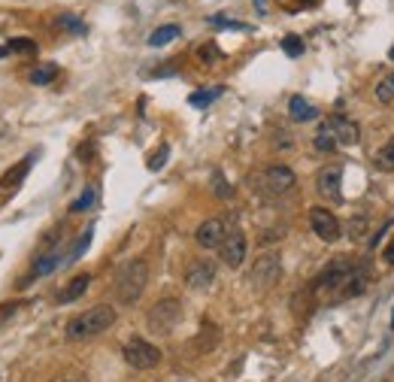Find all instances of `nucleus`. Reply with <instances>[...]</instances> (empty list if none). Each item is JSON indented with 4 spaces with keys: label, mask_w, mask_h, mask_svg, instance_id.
<instances>
[{
    "label": "nucleus",
    "mask_w": 394,
    "mask_h": 382,
    "mask_svg": "<svg viewBox=\"0 0 394 382\" xmlns=\"http://www.w3.org/2000/svg\"><path fill=\"white\" fill-rule=\"evenodd\" d=\"M91 237H94V228H85V234H79V240L73 243V249L67 252V261H64V264H73V261H79V258L85 255V249L91 246Z\"/></svg>",
    "instance_id": "4be33fe9"
},
{
    "label": "nucleus",
    "mask_w": 394,
    "mask_h": 382,
    "mask_svg": "<svg viewBox=\"0 0 394 382\" xmlns=\"http://www.w3.org/2000/svg\"><path fill=\"white\" fill-rule=\"evenodd\" d=\"M94 197H97V191L94 188H85L82 195H79L73 204H70V213H82V209H88L91 204H94Z\"/></svg>",
    "instance_id": "bb28decb"
},
{
    "label": "nucleus",
    "mask_w": 394,
    "mask_h": 382,
    "mask_svg": "<svg viewBox=\"0 0 394 382\" xmlns=\"http://www.w3.org/2000/svg\"><path fill=\"white\" fill-rule=\"evenodd\" d=\"M179 37V25H161L155 27V31L149 34V46H167V43H173V39Z\"/></svg>",
    "instance_id": "6ab92c4d"
},
{
    "label": "nucleus",
    "mask_w": 394,
    "mask_h": 382,
    "mask_svg": "<svg viewBox=\"0 0 394 382\" xmlns=\"http://www.w3.org/2000/svg\"><path fill=\"white\" fill-rule=\"evenodd\" d=\"M209 25H216V27H234V31H246V25L230 22V18H225V16H212V18H209Z\"/></svg>",
    "instance_id": "2f4dec72"
},
{
    "label": "nucleus",
    "mask_w": 394,
    "mask_h": 382,
    "mask_svg": "<svg viewBox=\"0 0 394 382\" xmlns=\"http://www.w3.org/2000/svg\"><path fill=\"white\" fill-rule=\"evenodd\" d=\"M230 234V228L225 218H207V222H200L197 230H195V243L200 249H218L225 243V237Z\"/></svg>",
    "instance_id": "1a4fd4ad"
},
{
    "label": "nucleus",
    "mask_w": 394,
    "mask_h": 382,
    "mask_svg": "<svg viewBox=\"0 0 394 382\" xmlns=\"http://www.w3.org/2000/svg\"><path fill=\"white\" fill-rule=\"evenodd\" d=\"M121 355H125V361L134 370H152V367L161 364V349L155 343H149V340H143V337L128 340L125 349H121Z\"/></svg>",
    "instance_id": "423d86ee"
},
{
    "label": "nucleus",
    "mask_w": 394,
    "mask_h": 382,
    "mask_svg": "<svg viewBox=\"0 0 394 382\" xmlns=\"http://www.w3.org/2000/svg\"><path fill=\"white\" fill-rule=\"evenodd\" d=\"M170 382H182V379H170Z\"/></svg>",
    "instance_id": "58836bf2"
},
{
    "label": "nucleus",
    "mask_w": 394,
    "mask_h": 382,
    "mask_svg": "<svg viewBox=\"0 0 394 382\" xmlns=\"http://www.w3.org/2000/svg\"><path fill=\"white\" fill-rule=\"evenodd\" d=\"M388 58H391V61H394V46H391V52H388Z\"/></svg>",
    "instance_id": "c9c22d12"
},
{
    "label": "nucleus",
    "mask_w": 394,
    "mask_h": 382,
    "mask_svg": "<svg viewBox=\"0 0 394 382\" xmlns=\"http://www.w3.org/2000/svg\"><path fill=\"white\" fill-rule=\"evenodd\" d=\"M197 58H200L204 64L218 61V58H221V49H218V46H212V43H207V46H200V49H197Z\"/></svg>",
    "instance_id": "c756f323"
},
{
    "label": "nucleus",
    "mask_w": 394,
    "mask_h": 382,
    "mask_svg": "<svg viewBox=\"0 0 394 382\" xmlns=\"http://www.w3.org/2000/svg\"><path fill=\"white\" fill-rule=\"evenodd\" d=\"M382 261H386L388 267H394V240H391V243H388L386 249H382Z\"/></svg>",
    "instance_id": "473e14b6"
},
{
    "label": "nucleus",
    "mask_w": 394,
    "mask_h": 382,
    "mask_svg": "<svg viewBox=\"0 0 394 382\" xmlns=\"http://www.w3.org/2000/svg\"><path fill=\"white\" fill-rule=\"evenodd\" d=\"M288 116L295 118V122H312V118H319V109L312 104H307V97L295 94L288 100Z\"/></svg>",
    "instance_id": "dca6fc26"
},
{
    "label": "nucleus",
    "mask_w": 394,
    "mask_h": 382,
    "mask_svg": "<svg viewBox=\"0 0 394 382\" xmlns=\"http://www.w3.org/2000/svg\"><path fill=\"white\" fill-rule=\"evenodd\" d=\"M391 328H394V313H391Z\"/></svg>",
    "instance_id": "4c0bfd02"
},
{
    "label": "nucleus",
    "mask_w": 394,
    "mask_h": 382,
    "mask_svg": "<svg viewBox=\"0 0 394 382\" xmlns=\"http://www.w3.org/2000/svg\"><path fill=\"white\" fill-rule=\"evenodd\" d=\"M355 270H358V264H352L349 258H333L331 264L316 276L312 288H316V291H325V295L346 297V291H349V283H352V276H355Z\"/></svg>",
    "instance_id": "7ed1b4c3"
},
{
    "label": "nucleus",
    "mask_w": 394,
    "mask_h": 382,
    "mask_svg": "<svg viewBox=\"0 0 394 382\" xmlns=\"http://www.w3.org/2000/svg\"><path fill=\"white\" fill-rule=\"evenodd\" d=\"M246 252H249V243H246V234L242 230H230V234L225 237V243L218 246V255H221V261L230 267V270H237V267H242V261H246Z\"/></svg>",
    "instance_id": "9d476101"
},
{
    "label": "nucleus",
    "mask_w": 394,
    "mask_h": 382,
    "mask_svg": "<svg viewBox=\"0 0 394 382\" xmlns=\"http://www.w3.org/2000/svg\"><path fill=\"white\" fill-rule=\"evenodd\" d=\"M149 285V264L143 258H134V261H125L116 273V283H113V291H116V300L121 307H130L143 297V291Z\"/></svg>",
    "instance_id": "f257e3e1"
},
{
    "label": "nucleus",
    "mask_w": 394,
    "mask_h": 382,
    "mask_svg": "<svg viewBox=\"0 0 394 382\" xmlns=\"http://www.w3.org/2000/svg\"><path fill=\"white\" fill-rule=\"evenodd\" d=\"M276 276H279V258H276V255H264V258H258L255 270H252V283H258V285H270Z\"/></svg>",
    "instance_id": "ddd939ff"
},
{
    "label": "nucleus",
    "mask_w": 394,
    "mask_h": 382,
    "mask_svg": "<svg viewBox=\"0 0 394 382\" xmlns=\"http://www.w3.org/2000/svg\"><path fill=\"white\" fill-rule=\"evenodd\" d=\"M282 52H285L288 58H300L303 55V43L297 34H288L285 39H282Z\"/></svg>",
    "instance_id": "cd10ccee"
},
{
    "label": "nucleus",
    "mask_w": 394,
    "mask_h": 382,
    "mask_svg": "<svg viewBox=\"0 0 394 382\" xmlns=\"http://www.w3.org/2000/svg\"><path fill=\"white\" fill-rule=\"evenodd\" d=\"M373 94H376L379 104H391V100H394V73L382 76L376 82V88H373Z\"/></svg>",
    "instance_id": "5701e85b"
},
{
    "label": "nucleus",
    "mask_w": 394,
    "mask_h": 382,
    "mask_svg": "<svg viewBox=\"0 0 394 382\" xmlns=\"http://www.w3.org/2000/svg\"><path fill=\"white\" fill-rule=\"evenodd\" d=\"M64 261H67V255L61 252V249H52V252L43 255V258H39L37 264H34V276H49L52 270H58L61 264H64Z\"/></svg>",
    "instance_id": "f3484780"
},
{
    "label": "nucleus",
    "mask_w": 394,
    "mask_h": 382,
    "mask_svg": "<svg viewBox=\"0 0 394 382\" xmlns=\"http://www.w3.org/2000/svg\"><path fill=\"white\" fill-rule=\"evenodd\" d=\"M312 146L319 149V152H333L340 143H337V137H333V130H331V125L325 122L319 130H316V137H312Z\"/></svg>",
    "instance_id": "a211bd4d"
},
{
    "label": "nucleus",
    "mask_w": 394,
    "mask_h": 382,
    "mask_svg": "<svg viewBox=\"0 0 394 382\" xmlns=\"http://www.w3.org/2000/svg\"><path fill=\"white\" fill-rule=\"evenodd\" d=\"M4 55H6V49H0V58H4Z\"/></svg>",
    "instance_id": "e433bc0d"
},
{
    "label": "nucleus",
    "mask_w": 394,
    "mask_h": 382,
    "mask_svg": "<svg viewBox=\"0 0 394 382\" xmlns=\"http://www.w3.org/2000/svg\"><path fill=\"white\" fill-rule=\"evenodd\" d=\"M6 52H25V55H30V52H37V43H34V39H27V37H13L6 43Z\"/></svg>",
    "instance_id": "a878e982"
},
{
    "label": "nucleus",
    "mask_w": 394,
    "mask_h": 382,
    "mask_svg": "<svg viewBox=\"0 0 394 382\" xmlns=\"http://www.w3.org/2000/svg\"><path fill=\"white\" fill-rule=\"evenodd\" d=\"M55 76H58V67L55 64H43V67H37L34 73H30V82L34 85H49Z\"/></svg>",
    "instance_id": "393cba45"
},
{
    "label": "nucleus",
    "mask_w": 394,
    "mask_h": 382,
    "mask_svg": "<svg viewBox=\"0 0 394 382\" xmlns=\"http://www.w3.org/2000/svg\"><path fill=\"white\" fill-rule=\"evenodd\" d=\"M309 228H312V234H316L321 243H337V240L343 237L340 218L325 207H312L309 209Z\"/></svg>",
    "instance_id": "0eeeda50"
},
{
    "label": "nucleus",
    "mask_w": 394,
    "mask_h": 382,
    "mask_svg": "<svg viewBox=\"0 0 394 382\" xmlns=\"http://www.w3.org/2000/svg\"><path fill=\"white\" fill-rule=\"evenodd\" d=\"M328 125H331V130H333V137H337L340 146H358L361 143V128H358L355 118H349V116H331Z\"/></svg>",
    "instance_id": "f8f14e48"
},
{
    "label": "nucleus",
    "mask_w": 394,
    "mask_h": 382,
    "mask_svg": "<svg viewBox=\"0 0 394 382\" xmlns=\"http://www.w3.org/2000/svg\"><path fill=\"white\" fill-rule=\"evenodd\" d=\"M364 228H367V222H364V218H358V222H355V218H352V225H349L352 237H361V234H364Z\"/></svg>",
    "instance_id": "72a5a7b5"
},
{
    "label": "nucleus",
    "mask_w": 394,
    "mask_h": 382,
    "mask_svg": "<svg viewBox=\"0 0 394 382\" xmlns=\"http://www.w3.org/2000/svg\"><path fill=\"white\" fill-rule=\"evenodd\" d=\"M30 164H34V155H27V158H22L16 167H9L4 176H0V188L4 191H16L18 185L25 183V176H27V170H30Z\"/></svg>",
    "instance_id": "4468645a"
},
{
    "label": "nucleus",
    "mask_w": 394,
    "mask_h": 382,
    "mask_svg": "<svg viewBox=\"0 0 394 382\" xmlns=\"http://www.w3.org/2000/svg\"><path fill=\"white\" fill-rule=\"evenodd\" d=\"M316 191L325 200H331V204H340L343 200V167L340 164L321 167L316 176Z\"/></svg>",
    "instance_id": "6e6552de"
},
{
    "label": "nucleus",
    "mask_w": 394,
    "mask_h": 382,
    "mask_svg": "<svg viewBox=\"0 0 394 382\" xmlns=\"http://www.w3.org/2000/svg\"><path fill=\"white\" fill-rule=\"evenodd\" d=\"M88 285H91V273H79V276H73L70 283L58 291V304H73V300H79L88 291Z\"/></svg>",
    "instance_id": "2eb2a0df"
},
{
    "label": "nucleus",
    "mask_w": 394,
    "mask_h": 382,
    "mask_svg": "<svg viewBox=\"0 0 394 382\" xmlns=\"http://www.w3.org/2000/svg\"><path fill=\"white\" fill-rule=\"evenodd\" d=\"M373 167L382 170V173H391V170H394V137L379 149L376 155H373Z\"/></svg>",
    "instance_id": "aec40b11"
},
{
    "label": "nucleus",
    "mask_w": 394,
    "mask_h": 382,
    "mask_svg": "<svg viewBox=\"0 0 394 382\" xmlns=\"http://www.w3.org/2000/svg\"><path fill=\"white\" fill-rule=\"evenodd\" d=\"M182 319V304L179 297H161L155 307L149 309V331L152 334H170Z\"/></svg>",
    "instance_id": "39448f33"
},
{
    "label": "nucleus",
    "mask_w": 394,
    "mask_h": 382,
    "mask_svg": "<svg viewBox=\"0 0 394 382\" xmlns=\"http://www.w3.org/2000/svg\"><path fill=\"white\" fill-rule=\"evenodd\" d=\"M221 94H225V85H212V88H200V92H195L188 97L191 106H209L212 100H218Z\"/></svg>",
    "instance_id": "412c9836"
},
{
    "label": "nucleus",
    "mask_w": 394,
    "mask_h": 382,
    "mask_svg": "<svg viewBox=\"0 0 394 382\" xmlns=\"http://www.w3.org/2000/svg\"><path fill=\"white\" fill-rule=\"evenodd\" d=\"M212 195H216V197H221V200L234 195V188H230V185L225 183V176H221L218 170H216V173H212Z\"/></svg>",
    "instance_id": "c85d7f7f"
},
{
    "label": "nucleus",
    "mask_w": 394,
    "mask_h": 382,
    "mask_svg": "<svg viewBox=\"0 0 394 382\" xmlns=\"http://www.w3.org/2000/svg\"><path fill=\"white\" fill-rule=\"evenodd\" d=\"M212 279H216V264L207 258H197V261H191L188 270H185V285L188 288H195V291H204L212 285Z\"/></svg>",
    "instance_id": "9b49d317"
},
{
    "label": "nucleus",
    "mask_w": 394,
    "mask_h": 382,
    "mask_svg": "<svg viewBox=\"0 0 394 382\" xmlns=\"http://www.w3.org/2000/svg\"><path fill=\"white\" fill-rule=\"evenodd\" d=\"M116 325V309L109 307V304H97V307H91L85 309V313H79L67 321V328H64V337L67 340H91V337H97V334H104L106 328H113Z\"/></svg>",
    "instance_id": "f03ea898"
},
{
    "label": "nucleus",
    "mask_w": 394,
    "mask_h": 382,
    "mask_svg": "<svg viewBox=\"0 0 394 382\" xmlns=\"http://www.w3.org/2000/svg\"><path fill=\"white\" fill-rule=\"evenodd\" d=\"M167 155H170V146H161L158 152H155V155L149 158V164H146V167L152 170V173H155V170H161V167H164V161H167Z\"/></svg>",
    "instance_id": "7c9ffc66"
},
{
    "label": "nucleus",
    "mask_w": 394,
    "mask_h": 382,
    "mask_svg": "<svg viewBox=\"0 0 394 382\" xmlns=\"http://www.w3.org/2000/svg\"><path fill=\"white\" fill-rule=\"evenodd\" d=\"M295 185H297V176H295V170L285 164H270L261 170V176H258V188H261V195H267V197H282Z\"/></svg>",
    "instance_id": "20e7f679"
},
{
    "label": "nucleus",
    "mask_w": 394,
    "mask_h": 382,
    "mask_svg": "<svg viewBox=\"0 0 394 382\" xmlns=\"http://www.w3.org/2000/svg\"><path fill=\"white\" fill-rule=\"evenodd\" d=\"M55 25L61 27V31H67V34H85V22H82V18H76V16H70V13L58 16Z\"/></svg>",
    "instance_id": "b1692460"
},
{
    "label": "nucleus",
    "mask_w": 394,
    "mask_h": 382,
    "mask_svg": "<svg viewBox=\"0 0 394 382\" xmlns=\"http://www.w3.org/2000/svg\"><path fill=\"white\" fill-rule=\"evenodd\" d=\"M52 382H85V376H58Z\"/></svg>",
    "instance_id": "f704fd0d"
}]
</instances>
